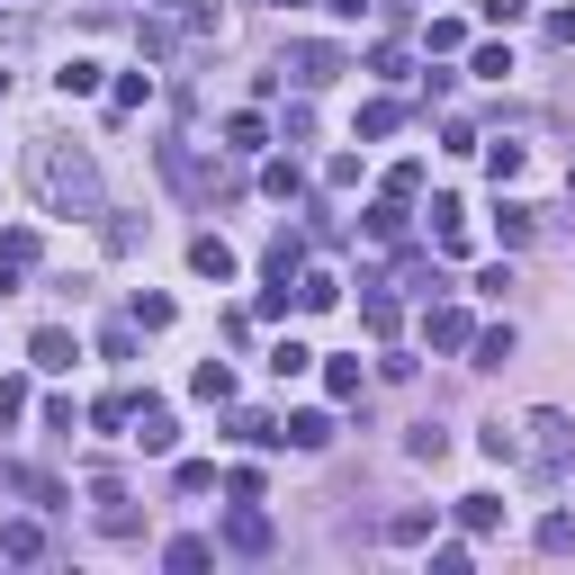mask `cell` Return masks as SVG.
<instances>
[{
    "label": "cell",
    "mask_w": 575,
    "mask_h": 575,
    "mask_svg": "<svg viewBox=\"0 0 575 575\" xmlns=\"http://www.w3.org/2000/svg\"><path fill=\"white\" fill-rule=\"evenodd\" d=\"M28 189L45 216H100V163L72 144H28Z\"/></svg>",
    "instance_id": "obj_1"
},
{
    "label": "cell",
    "mask_w": 575,
    "mask_h": 575,
    "mask_svg": "<svg viewBox=\"0 0 575 575\" xmlns=\"http://www.w3.org/2000/svg\"><path fill=\"white\" fill-rule=\"evenodd\" d=\"M522 459H531L540 477H575V422H566V414H531V422H522Z\"/></svg>",
    "instance_id": "obj_2"
},
{
    "label": "cell",
    "mask_w": 575,
    "mask_h": 575,
    "mask_svg": "<svg viewBox=\"0 0 575 575\" xmlns=\"http://www.w3.org/2000/svg\"><path fill=\"white\" fill-rule=\"evenodd\" d=\"M126 441H135V450H154V459H171V450H180L171 405H154V396H144V405H135V422H126Z\"/></svg>",
    "instance_id": "obj_3"
},
{
    "label": "cell",
    "mask_w": 575,
    "mask_h": 575,
    "mask_svg": "<svg viewBox=\"0 0 575 575\" xmlns=\"http://www.w3.org/2000/svg\"><path fill=\"white\" fill-rule=\"evenodd\" d=\"M91 503H100V531L108 540H135V503H126V485L108 468H91Z\"/></svg>",
    "instance_id": "obj_4"
},
{
    "label": "cell",
    "mask_w": 575,
    "mask_h": 575,
    "mask_svg": "<svg viewBox=\"0 0 575 575\" xmlns=\"http://www.w3.org/2000/svg\"><path fill=\"white\" fill-rule=\"evenodd\" d=\"M270 540H279V531H270V513H261V503H234L226 548H234V557H270Z\"/></svg>",
    "instance_id": "obj_5"
},
{
    "label": "cell",
    "mask_w": 575,
    "mask_h": 575,
    "mask_svg": "<svg viewBox=\"0 0 575 575\" xmlns=\"http://www.w3.org/2000/svg\"><path fill=\"white\" fill-rule=\"evenodd\" d=\"M288 72H297V82H306V91H324V82H333V72H351V63H342L333 45H288Z\"/></svg>",
    "instance_id": "obj_6"
},
{
    "label": "cell",
    "mask_w": 575,
    "mask_h": 575,
    "mask_svg": "<svg viewBox=\"0 0 575 575\" xmlns=\"http://www.w3.org/2000/svg\"><path fill=\"white\" fill-rule=\"evenodd\" d=\"M261 279H270V288H297V279H306V243H297V234H279V243L261 252Z\"/></svg>",
    "instance_id": "obj_7"
},
{
    "label": "cell",
    "mask_w": 575,
    "mask_h": 575,
    "mask_svg": "<svg viewBox=\"0 0 575 575\" xmlns=\"http://www.w3.org/2000/svg\"><path fill=\"white\" fill-rule=\"evenodd\" d=\"M189 270L226 288V279H234V243H226V234H198V243H189Z\"/></svg>",
    "instance_id": "obj_8"
},
{
    "label": "cell",
    "mask_w": 575,
    "mask_h": 575,
    "mask_svg": "<svg viewBox=\"0 0 575 575\" xmlns=\"http://www.w3.org/2000/svg\"><path fill=\"white\" fill-rule=\"evenodd\" d=\"M28 359H36V369H72V359H82V342H72L63 324H45V333L28 342Z\"/></svg>",
    "instance_id": "obj_9"
},
{
    "label": "cell",
    "mask_w": 575,
    "mask_h": 575,
    "mask_svg": "<svg viewBox=\"0 0 575 575\" xmlns=\"http://www.w3.org/2000/svg\"><path fill=\"white\" fill-rule=\"evenodd\" d=\"M468 342H477L468 306H431V351H468Z\"/></svg>",
    "instance_id": "obj_10"
},
{
    "label": "cell",
    "mask_w": 575,
    "mask_h": 575,
    "mask_svg": "<svg viewBox=\"0 0 575 575\" xmlns=\"http://www.w3.org/2000/svg\"><path fill=\"white\" fill-rule=\"evenodd\" d=\"M0 485H19L36 513H63V485H54V477H36V468H0Z\"/></svg>",
    "instance_id": "obj_11"
},
{
    "label": "cell",
    "mask_w": 575,
    "mask_h": 575,
    "mask_svg": "<svg viewBox=\"0 0 575 575\" xmlns=\"http://www.w3.org/2000/svg\"><path fill=\"white\" fill-rule=\"evenodd\" d=\"M189 396H198V405H226V396H234V369H226V359H198V369H189Z\"/></svg>",
    "instance_id": "obj_12"
},
{
    "label": "cell",
    "mask_w": 575,
    "mask_h": 575,
    "mask_svg": "<svg viewBox=\"0 0 575 575\" xmlns=\"http://www.w3.org/2000/svg\"><path fill=\"white\" fill-rule=\"evenodd\" d=\"M54 91H63V100H100V63H91V54H72V63L54 72Z\"/></svg>",
    "instance_id": "obj_13"
},
{
    "label": "cell",
    "mask_w": 575,
    "mask_h": 575,
    "mask_svg": "<svg viewBox=\"0 0 575 575\" xmlns=\"http://www.w3.org/2000/svg\"><path fill=\"white\" fill-rule=\"evenodd\" d=\"M144 100H154V72H117V91H108V117H135Z\"/></svg>",
    "instance_id": "obj_14"
},
{
    "label": "cell",
    "mask_w": 575,
    "mask_h": 575,
    "mask_svg": "<svg viewBox=\"0 0 575 575\" xmlns=\"http://www.w3.org/2000/svg\"><path fill=\"white\" fill-rule=\"evenodd\" d=\"M297 306H306V315L342 306V279H333V270H306V279H297Z\"/></svg>",
    "instance_id": "obj_15"
},
{
    "label": "cell",
    "mask_w": 575,
    "mask_h": 575,
    "mask_svg": "<svg viewBox=\"0 0 575 575\" xmlns=\"http://www.w3.org/2000/svg\"><path fill=\"white\" fill-rule=\"evenodd\" d=\"M333 441V414H288V450H324Z\"/></svg>",
    "instance_id": "obj_16"
},
{
    "label": "cell",
    "mask_w": 575,
    "mask_h": 575,
    "mask_svg": "<svg viewBox=\"0 0 575 575\" xmlns=\"http://www.w3.org/2000/svg\"><path fill=\"white\" fill-rule=\"evenodd\" d=\"M126 315H135V333H171L180 306H171V297H144V288H135V306H126Z\"/></svg>",
    "instance_id": "obj_17"
},
{
    "label": "cell",
    "mask_w": 575,
    "mask_h": 575,
    "mask_svg": "<svg viewBox=\"0 0 575 575\" xmlns=\"http://www.w3.org/2000/svg\"><path fill=\"white\" fill-rule=\"evenodd\" d=\"M261 144H270V126L243 108V117H226V154H261Z\"/></svg>",
    "instance_id": "obj_18"
},
{
    "label": "cell",
    "mask_w": 575,
    "mask_h": 575,
    "mask_svg": "<svg viewBox=\"0 0 575 575\" xmlns=\"http://www.w3.org/2000/svg\"><path fill=\"white\" fill-rule=\"evenodd\" d=\"M369 234H378V243H405V198H396V189L369 207Z\"/></svg>",
    "instance_id": "obj_19"
},
{
    "label": "cell",
    "mask_w": 575,
    "mask_h": 575,
    "mask_svg": "<svg viewBox=\"0 0 575 575\" xmlns=\"http://www.w3.org/2000/svg\"><path fill=\"white\" fill-rule=\"evenodd\" d=\"M387 540H396V548H414V540H431V503H405V513L387 522Z\"/></svg>",
    "instance_id": "obj_20"
},
{
    "label": "cell",
    "mask_w": 575,
    "mask_h": 575,
    "mask_svg": "<svg viewBox=\"0 0 575 575\" xmlns=\"http://www.w3.org/2000/svg\"><path fill=\"white\" fill-rule=\"evenodd\" d=\"M91 422L108 431V441H126V422H135V396H100V405H91Z\"/></svg>",
    "instance_id": "obj_21"
},
{
    "label": "cell",
    "mask_w": 575,
    "mask_h": 575,
    "mask_svg": "<svg viewBox=\"0 0 575 575\" xmlns=\"http://www.w3.org/2000/svg\"><path fill=\"white\" fill-rule=\"evenodd\" d=\"M477 450H485V459H522V422H485Z\"/></svg>",
    "instance_id": "obj_22"
},
{
    "label": "cell",
    "mask_w": 575,
    "mask_h": 575,
    "mask_svg": "<svg viewBox=\"0 0 575 575\" xmlns=\"http://www.w3.org/2000/svg\"><path fill=\"white\" fill-rule=\"evenodd\" d=\"M468 351H477V369H503V359H513V324H494V333H477Z\"/></svg>",
    "instance_id": "obj_23"
},
{
    "label": "cell",
    "mask_w": 575,
    "mask_h": 575,
    "mask_svg": "<svg viewBox=\"0 0 575 575\" xmlns=\"http://www.w3.org/2000/svg\"><path fill=\"white\" fill-rule=\"evenodd\" d=\"M359 324H369V333H378V342H387V333H396V297H387V288H369V297H359Z\"/></svg>",
    "instance_id": "obj_24"
},
{
    "label": "cell",
    "mask_w": 575,
    "mask_h": 575,
    "mask_svg": "<svg viewBox=\"0 0 575 575\" xmlns=\"http://www.w3.org/2000/svg\"><path fill=\"white\" fill-rule=\"evenodd\" d=\"M396 126H405V108H396V100H369V108H359V135H369V144H378V135H396Z\"/></svg>",
    "instance_id": "obj_25"
},
{
    "label": "cell",
    "mask_w": 575,
    "mask_h": 575,
    "mask_svg": "<svg viewBox=\"0 0 575 575\" xmlns=\"http://www.w3.org/2000/svg\"><path fill=\"white\" fill-rule=\"evenodd\" d=\"M0 557H45V531L36 522H10V531H0Z\"/></svg>",
    "instance_id": "obj_26"
},
{
    "label": "cell",
    "mask_w": 575,
    "mask_h": 575,
    "mask_svg": "<svg viewBox=\"0 0 575 575\" xmlns=\"http://www.w3.org/2000/svg\"><path fill=\"white\" fill-rule=\"evenodd\" d=\"M494 234H503V243H531V207L503 198V207H494Z\"/></svg>",
    "instance_id": "obj_27"
},
{
    "label": "cell",
    "mask_w": 575,
    "mask_h": 575,
    "mask_svg": "<svg viewBox=\"0 0 575 575\" xmlns=\"http://www.w3.org/2000/svg\"><path fill=\"white\" fill-rule=\"evenodd\" d=\"M405 450H414V459H431V468H441V459H450V431H441V422H414V441H405Z\"/></svg>",
    "instance_id": "obj_28"
},
{
    "label": "cell",
    "mask_w": 575,
    "mask_h": 575,
    "mask_svg": "<svg viewBox=\"0 0 575 575\" xmlns=\"http://www.w3.org/2000/svg\"><path fill=\"white\" fill-rule=\"evenodd\" d=\"M459 522H468V531H494L503 503H494V494H459Z\"/></svg>",
    "instance_id": "obj_29"
},
{
    "label": "cell",
    "mask_w": 575,
    "mask_h": 575,
    "mask_svg": "<svg viewBox=\"0 0 575 575\" xmlns=\"http://www.w3.org/2000/svg\"><path fill=\"white\" fill-rule=\"evenodd\" d=\"M261 189H270V198H297L306 171H297V163H261Z\"/></svg>",
    "instance_id": "obj_30"
},
{
    "label": "cell",
    "mask_w": 575,
    "mask_h": 575,
    "mask_svg": "<svg viewBox=\"0 0 575 575\" xmlns=\"http://www.w3.org/2000/svg\"><path fill=\"white\" fill-rule=\"evenodd\" d=\"M324 387H333V405H359V359H333Z\"/></svg>",
    "instance_id": "obj_31"
},
{
    "label": "cell",
    "mask_w": 575,
    "mask_h": 575,
    "mask_svg": "<svg viewBox=\"0 0 575 575\" xmlns=\"http://www.w3.org/2000/svg\"><path fill=\"white\" fill-rule=\"evenodd\" d=\"M270 369H279V378H306V369H315V351H306V342H279V351H270Z\"/></svg>",
    "instance_id": "obj_32"
},
{
    "label": "cell",
    "mask_w": 575,
    "mask_h": 575,
    "mask_svg": "<svg viewBox=\"0 0 575 575\" xmlns=\"http://www.w3.org/2000/svg\"><path fill=\"white\" fill-rule=\"evenodd\" d=\"M207 557H216V548H207V540H171V548H163V566H180V575H198V566H207Z\"/></svg>",
    "instance_id": "obj_33"
},
{
    "label": "cell",
    "mask_w": 575,
    "mask_h": 575,
    "mask_svg": "<svg viewBox=\"0 0 575 575\" xmlns=\"http://www.w3.org/2000/svg\"><path fill=\"white\" fill-rule=\"evenodd\" d=\"M540 548L566 557V548H575V513H548V522H540Z\"/></svg>",
    "instance_id": "obj_34"
},
{
    "label": "cell",
    "mask_w": 575,
    "mask_h": 575,
    "mask_svg": "<svg viewBox=\"0 0 575 575\" xmlns=\"http://www.w3.org/2000/svg\"><path fill=\"white\" fill-rule=\"evenodd\" d=\"M485 171L494 180H522V144H485Z\"/></svg>",
    "instance_id": "obj_35"
},
{
    "label": "cell",
    "mask_w": 575,
    "mask_h": 575,
    "mask_svg": "<svg viewBox=\"0 0 575 575\" xmlns=\"http://www.w3.org/2000/svg\"><path fill=\"white\" fill-rule=\"evenodd\" d=\"M422 45H431V54H459V45H468V28H459V19H431V36H422Z\"/></svg>",
    "instance_id": "obj_36"
},
{
    "label": "cell",
    "mask_w": 575,
    "mask_h": 575,
    "mask_svg": "<svg viewBox=\"0 0 575 575\" xmlns=\"http://www.w3.org/2000/svg\"><path fill=\"white\" fill-rule=\"evenodd\" d=\"M45 431H63V441H72V431H82V405H72V396H54V405H45Z\"/></svg>",
    "instance_id": "obj_37"
},
{
    "label": "cell",
    "mask_w": 575,
    "mask_h": 575,
    "mask_svg": "<svg viewBox=\"0 0 575 575\" xmlns=\"http://www.w3.org/2000/svg\"><path fill=\"white\" fill-rule=\"evenodd\" d=\"M0 261H19V270H28V261H36V234H28V226H10V234H0Z\"/></svg>",
    "instance_id": "obj_38"
},
{
    "label": "cell",
    "mask_w": 575,
    "mask_h": 575,
    "mask_svg": "<svg viewBox=\"0 0 575 575\" xmlns=\"http://www.w3.org/2000/svg\"><path fill=\"white\" fill-rule=\"evenodd\" d=\"M522 10H531V0H477V19H485V28H513Z\"/></svg>",
    "instance_id": "obj_39"
},
{
    "label": "cell",
    "mask_w": 575,
    "mask_h": 575,
    "mask_svg": "<svg viewBox=\"0 0 575 575\" xmlns=\"http://www.w3.org/2000/svg\"><path fill=\"white\" fill-rule=\"evenodd\" d=\"M100 351H108V359H135V315H126V324H108V333H100Z\"/></svg>",
    "instance_id": "obj_40"
},
{
    "label": "cell",
    "mask_w": 575,
    "mask_h": 575,
    "mask_svg": "<svg viewBox=\"0 0 575 575\" xmlns=\"http://www.w3.org/2000/svg\"><path fill=\"white\" fill-rule=\"evenodd\" d=\"M171 485H180V494H207V485H216V468H207V459H180V477H171Z\"/></svg>",
    "instance_id": "obj_41"
},
{
    "label": "cell",
    "mask_w": 575,
    "mask_h": 575,
    "mask_svg": "<svg viewBox=\"0 0 575 575\" xmlns=\"http://www.w3.org/2000/svg\"><path fill=\"white\" fill-rule=\"evenodd\" d=\"M19 414H28V387H19V378H0V422H19Z\"/></svg>",
    "instance_id": "obj_42"
},
{
    "label": "cell",
    "mask_w": 575,
    "mask_h": 575,
    "mask_svg": "<svg viewBox=\"0 0 575 575\" xmlns=\"http://www.w3.org/2000/svg\"><path fill=\"white\" fill-rule=\"evenodd\" d=\"M548 45H566V54H575V10H548Z\"/></svg>",
    "instance_id": "obj_43"
},
{
    "label": "cell",
    "mask_w": 575,
    "mask_h": 575,
    "mask_svg": "<svg viewBox=\"0 0 575 575\" xmlns=\"http://www.w3.org/2000/svg\"><path fill=\"white\" fill-rule=\"evenodd\" d=\"M324 10H333V19H359V10H378V0H324Z\"/></svg>",
    "instance_id": "obj_44"
},
{
    "label": "cell",
    "mask_w": 575,
    "mask_h": 575,
    "mask_svg": "<svg viewBox=\"0 0 575 575\" xmlns=\"http://www.w3.org/2000/svg\"><path fill=\"white\" fill-rule=\"evenodd\" d=\"M378 10H387V19H405V10H414V0H378Z\"/></svg>",
    "instance_id": "obj_45"
},
{
    "label": "cell",
    "mask_w": 575,
    "mask_h": 575,
    "mask_svg": "<svg viewBox=\"0 0 575 575\" xmlns=\"http://www.w3.org/2000/svg\"><path fill=\"white\" fill-rule=\"evenodd\" d=\"M0 91H10V63H0Z\"/></svg>",
    "instance_id": "obj_46"
},
{
    "label": "cell",
    "mask_w": 575,
    "mask_h": 575,
    "mask_svg": "<svg viewBox=\"0 0 575 575\" xmlns=\"http://www.w3.org/2000/svg\"><path fill=\"white\" fill-rule=\"evenodd\" d=\"M163 10H189V0H163Z\"/></svg>",
    "instance_id": "obj_47"
},
{
    "label": "cell",
    "mask_w": 575,
    "mask_h": 575,
    "mask_svg": "<svg viewBox=\"0 0 575 575\" xmlns=\"http://www.w3.org/2000/svg\"><path fill=\"white\" fill-rule=\"evenodd\" d=\"M566 189H575V163H566Z\"/></svg>",
    "instance_id": "obj_48"
}]
</instances>
